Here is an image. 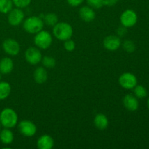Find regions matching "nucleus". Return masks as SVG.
<instances>
[{"instance_id": "nucleus-1", "label": "nucleus", "mask_w": 149, "mask_h": 149, "mask_svg": "<svg viewBox=\"0 0 149 149\" xmlns=\"http://www.w3.org/2000/svg\"><path fill=\"white\" fill-rule=\"evenodd\" d=\"M18 122V116L15 111L10 108H5L0 113V123L4 128L15 127Z\"/></svg>"}, {"instance_id": "nucleus-2", "label": "nucleus", "mask_w": 149, "mask_h": 149, "mask_svg": "<svg viewBox=\"0 0 149 149\" xmlns=\"http://www.w3.org/2000/svg\"><path fill=\"white\" fill-rule=\"evenodd\" d=\"M52 33L55 38L60 41H64L70 39L73 36V28L68 23L61 22L58 23L53 26Z\"/></svg>"}, {"instance_id": "nucleus-3", "label": "nucleus", "mask_w": 149, "mask_h": 149, "mask_svg": "<svg viewBox=\"0 0 149 149\" xmlns=\"http://www.w3.org/2000/svg\"><path fill=\"white\" fill-rule=\"evenodd\" d=\"M43 20L37 16H31L23 20V29L27 33L31 34H36L42 31L44 27Z\"/></svg>"}, {"instance_id": "nucleus-4", "label": "nucleus", "mask_w": 149, "mask_h": 149, "mask_svg": "<svg viewBox=\"0 0 149 149\" xmlns=\"http://www.w3.org/2000/svg\"><path fill=\"white\" fill-rule=\"evenodd\" d=\"M33 42L39 49H48L52 43V35L47 31L42 30L35 34Z\"/></svg>"}, {"instance_id": "nucleus-5", "label": "nucleus", "mask_w": 149, "mask_h": 149, "mask_svg": "<svg viewBox=\"0 0 149 149\" xmlns=\"http://www.w3.org/2000/svg\"><path fill=\"white\" fill-rule=\"evenodd\" d=\"M119 83L126 90H132L138 84V79L135 74L130 72L123 73L119 78Z\"/></svg>"}, {"instance_id": "nucleus-6", "label": "nucleus", "mask_w": 149, "mask_h": 149, "mask_svg": "<svg viewBox=\"0 0 149 149\" xmlns=\"http://www.w3.org/2000/svg\"><path fill=\"white\" fill-rule=\"evenodd\" d=\"M122 26L126 28H131L135 26L138 21V15L134 10L128 9L124 11L120 16Z\"/></svg>"}, {"instance_id": "nucleus-7", "label": "nucleus", "mask_w": 149, "mask_h": 149, "mask_svg": "<svg viewBox=\"0 0 149 149\" xmlns=\"http://www.w3.org/2000/svg\"><path fill=\"white\" fill-rule=\"evenodd\" d=\"M25 58L31 65H37L42 61V52L39 48L29 47L25 52Z\"/></svg>"}, {"instance_id": "nucleus-8", "label": "nucleus", "mask_w": 149, "mask_h": 149, "mask_svg": "<svg viewBox=\"0 0 149 149\" xmlns=\"http://www.w3.org/2000/svg\"><path fill=\"white\" fill-rule=\"evenodd\" d=\"M18 130L20 134L29 138L35 135L37 130L36 125L29 120L21 121L18 125Z\"/></svg>"}, {"instance_id": "nucleus-9", "label": "nucleus", "mask_w": 149, "mask_h": 149, "mask_svg": "<svg viewBox=\"0 0 149 149\" xmlns=\"http://www.w3.org/2000/svg\"><path fill=\"white\" fill-rule=\"evenodd\" d=\"M24 13L22 9L15 8L12 9L8 13L7 20L8 23L13 26H17L21 24L24 20Z\"/></svg>"}, {"instance_id": "nucleus-10", "label": "nucleus", "mask_w": 149, "mask_h": 149, "mask_svg": "<svg viewBox=\"0 0 149 149\" xmlns=\"http://www.w3.org/2000/svg\"><path fill=\"white\" fill-rule=\"evenodd\" d=\"M2 48L4 52L9 55L15 56L18 55L20 50V46L18 42L13 39H7L4 41Z\"/></svg>"}, {"instance_id": "nucleus-11", "label": "nucleus", "mask_w": 149, "mask_h": 149, "mask_svg": "<svg viewBox=\"0 0 149 149\" xmlns=\"http://www.w3.org/2000/svg\"><path fill=\"white\" fill-rule=\"evenodd\" d=\"M122 45V41L119 36L110 35L106 36L103 40V46L109 51H116Z\"/></svg>"}, {"instance_id": "nucleus-12", "label": "nucleus", "mask_w": 149, "mask_h": 149, "mask_svg": "<svg viewBox=\"0 0 149 149\" xmlns=\"http://www.w3.org/2000/svg\"><path fill=\"white\" fill-rule=\"evenodd\" d=\"M123 105L127 110L130 111H135L139 107V102L135 95L127 94L124 97Z\"/></svg>"}, {"instance_id": "nucleus-13", "label": "nucleus", "mask_w": 149, "mask_h": 149, "mask_svg": "<svg viewBox=\"0 0 149 149\" xmlns=\"http://www.w3.org/2000/svg\"><path fill=\"white\" fill-rule=\"evenodd\" d=\"M79 13L81 20L87 23L93 21L95 18V13L93 8L90 7V6H84L81 7Z\"/></svg>"}, {"instance_id": "nucleus-14", "label": "nucleus", "mask_w": 149, "mask_h": 149, "mask_svg": "<svg viewBox=\"0 0 149 149\" xmlns=\"http://www.w3.org/2000/svg\"><path fill=\"white\" fill-rule=\"evenodd\" d=\"M36 146L39 149H51L54 146V140L50 135H43L37 140Z\"/></svg>"}, {"instance_id": "nucleus-15", "label": "nucleus", "mask_w": 149, "mask_h": 149, "mask_svg": "<svg viewBox=\"0 0 149 149\" xmlns=\"http://www.w3.org/2000/svg\"><path fill=\"white\" fill-rule=\"evenodd\" d=\"M14 68V63L10 58H4L0 61V73L8 74L12 72Z\"/></svg>"}, {"instance_id": "nucleus-16", "label": "nucleus", "mask_w": 149, "mask_h": 149, "mask_svg": "<svg viewBox=\"0 0 149 149\" xmlns=\"http://www.w3.org/2000/svg\"><path fill=\"white\" fill-rule=\"evenodd\" d=\"M47 72L45 67H38L33 72L34 81L38 84H43L47 80Z\"/></svg>"}, {"instance_id": "nucleus-17", "label": "nucleus", "mask_w": 149, "mask_h": 149, "mask_svg": "<svg viewBox=\"0 0 149 149\" xmlns=\"http://www.w3.org/2000/svg\"><path fill=\"white\" fill-rule=\"evenodd\" d=\"M94 125L96 128L103 130L106 129L109 126V119L107 116L103 113H97L94 119Z\"/></svg>"}, {"instance_id": "nucleus-18", "label": "nucleus", "mask_w": 149, "mask_h": 149, "mask_svg": "<svg viewBox=\"0 0 149 149\" xmlns=\"http://www.w3.org/2000/svg\"><path fill=\"white\" fill-rule=\"evenodd\" d=\"M13 141H14V135L10 129L4 128L0 130V141L3 144L9 145V144H11Z\"/></svg>"}, {"instance_id": "nucleus-19", "label": "nucleus", "mask_w": 149, "mask_h": 149, "mask_svg": "<svg viewBox=\"0 0 149 149\" xmlns=\"http://www.w3.org/2000/svg\"><path fill=\"white\" fill-rule=\"evenodd\" d=\"M11 93V86L7 81H0V100L7 98Z\"/></svg>"}, {"instance_id": "nucleus-20", "label": "nucleus", "mask_w": 149, "mask_h": 149, "mask_svg": "<svg viewBox=\"0 0 149 149\" xmlns=\"http://www.w3.org/2000/svg\"><path fill=\"white\" fill-rule=\"evenodd\" d=\"M43 21L47 26H54L55 24H57L58 23V17L57 16V15L55 14V13H49L45 15Z\"/></svg>"}, {"instance_id": "nucleus-21", "label": "nucleus", "mask_w": 149, "mask_h": 149, "mask_svg": "<svg viewBox=\"0 0 149 149\" xmlns=\"http://www.w3.org/2000/svg\"><path fill=\"white\" fill-rule=\"evenodd\" d=\"M13 0H0V13L7 14L13 9Z\"/></svg>"}, {"instance_id": "nucleus-22", "label": "nucleus", "mask_w": 149, "mask_h": 149, "mask_svg": "<svg viewBox=\"0 0 149 149\" xmlns=\"http://www.w3.org/2000/svg\"><path fill=\"white\" fill-rule=\"evenodd\" d=\"M134 95L135 97L138 99L145 98L148 95V92L146 87H144L143 85H138L137 84L134 87Z\"/></svg>"}, {"instance_id": "nucleus-23", "label": "nucleus", "mask_w": 149, "mask_h": 149, "mask_svg": "<svg viewBox=\"0 0 149 149\" xmlns=\"http://www.w3.org/2000/svg\"><path fill=\"white\" fill-rule=\"evenodd\" d=\"M42 65L45 68H52L56 65V61L55 58L50 56H45L42 58Z\"/></svg>"}, {"instance_id": "nucleus-24", "label": "nucleus", "mask_w": 149, "mask_h": 149, "mask_svg": "<svg viewBox=\"0 0 149 149\" xmlns=\"http://www.w3.org/2000/svg\"><path fill=\"white\" fill-rule=\"evenodd\" d=\"M122 47H123V49L127 52H129V53H132V52H135V48H136L135 43L131 40L125 41L124 43L122 44Z\"/></svg>"}, {"instance_id": "nucleus-25", "label": "nucleus", "mask_w": 149, "mask_h": 149, "mask_svg": "<svg viewBox=\"0 0 149 149\" xmlns=\"http://www.w3.org/2000/svg\"><path fill=\"white\" fill-rule=\"evenodd\" d=\"M87 3L93 9H100L104 6V0H87Z\"/></svg>"}, {"instance_id": "nucleus-26", "label": "nucleus", "mask_w": 149, "mask_h": 149, "mask_svg": "<svg viewBox=\"0 0 149 149\" xmlns=\"http://www.w3.org/2000/svg\"><path fill=\"white\" fill-rule=\"evenodd\" d=\"M31 2V0H13V5L17 8L23 9L28 7Z\"/></svg>"}, {"instance_id": "nucleus-27", "label": "nucleus", "mask_w": 149, "mask_h": 149, "mask_svg": "<svg viewBox=\"0 0 149 149\" xmlns=\"http://www.w3.org/2000/svg\"><path fill=\"white\" fill-rule=\"evenodd\" d=\"M76 47V44L75 42L73 40H71V39H68V40H65L64 42V48L66 51L68 52H72L74 50Z\"/></svg>"}, {"instance_id": "nucleus-28", "label": "nucleus", "mask_w": 149, "mask_h": 149, "mask_svg": "<svg viewBox=\"0 0 149 149\" xmlns=\"http://www.w3.org/2000/svg\"><path fill=\"white\" fill-rule=\"evenodd\" d=\"M127 28L125 27V26H119L117 29V34L118 36L119 37H122V36H125L126 35L127 32Z\"/></svg>"}, {"instance_id": "nucleus-29", "label": "nucleus", "mask_w": 149, "mask_h": 149, "mask_svg": "<svg viewBox=\"0 0 149 149\" xmlns=\"http://www.w3.org/2000/svg\"><path fill=\"white\" fill-rule=\"evenodd\" d=\"M84 0H67L68 4L72 7H78L83 3Z\"/></svg>"}, {"instance_id": "nucleus-30", "label": "nucleus", "mask_w": 149, "mask_h": 149, "mask_svg": "<svg viewBox=\"0 0 149 149\" xmlns=\"http://www.w3.org/2000/svg\"><path fill=\"white\" fill-rule=\"evenodd\" d=\"M118 2V0H104V5L107 7H113L116 5Z\"/></svg>"}, {"instance_id": "nucleus-31", "label": "nucleus", "mask_w": 149, "mask_h": 149, "mask_svg": "<svg viewBox=\"0 0 149 149\" xmlns=\"http://www.w3.org/2000/svg\"><path fill=\"white\" fill-rule=\"evenodd\" d=\"M147 106H148V109H149V97H148V100H147Z\"/></svg>"}, {"instance_id": "nucleus-32", "label": "nucleus", "mask_w": 149, "mask_h": 149, "mask_svg": "<svg viewBox=\"0 0 149 149\" xmlns=\"http://www.w3.org/2000/svg\"><path fill=\"white\" fill-rule=\"evenodd\" d=\"M1 74L0 73V81H1Z\"/></svg>"}, {"instance_id": "nucleus-33", "label": "nucleus", "mask_w": 149, "mask_h": 149, "mask_svg": "<svg viewBox=\"0 0 149 149\" xmlns=\"http://www.w3.org/2000/svg\"><path fill=\"white\" fill-rule=\"evenodd\" d=\"M1 127H2V126H1V123H0V130H1Z\"/></svg>"}]
</instances>
